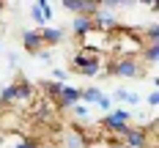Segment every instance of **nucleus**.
<instances>
[{
	"label": "nucleus",
	"instance_id": "nucleus-27",
	"mask_svg": "<svg viewBox=\"0 0 159 148\" xmlns=\"http://www.w3.org/2000/svg\"><path fill=\"white\" fill-rule=\"evenodd\" d=\"M107 148H126V146H124L121 140H115V143H110V146H107Z\"/></svg>",
	"mask_w": 159,
	"mask_h": 148
},
{
	"label": "nucleus",
	"instance_id": "nucleus-17",
	"mask_svg": "<svg viewBox=\"0 0 159 148\" xmlns=\"http://www.w3.org/2000/svg\"><path fill=\"white\" fill-rule=\"evenodd\" d=\"M71 71L74 74H82V77H102L104 74V66H74Z\"/></svg>",
	"mask_w": 159,
	"mask_h": 148
},
{
	"label": "nucleus",
	"instance_id": "nucleus-15",
	"mask_svg": "<svg viewBox=\"0 0 159 148\" xmlns=\"http://www.w3.org/2000/svg\"><path fill=\"white\" fill-rule=\"evenodd\" d=\"M28 16H30L33 22H36V25H39V30H41V28H49L47 22H44V14H41V6H39V0H36V3H30V6H28Z\"/></svg>",
	"mask_w": 159,
	"mask_h": 148
},
{
	"label": "nucleus",
	"instance_id": "nucleus-29",
	"mask_svg": "<svg viewBox=\"0 0 159 148\" xmlns=\"http://www.w3.org/2000/svg\"><path fill=\"white\" fill-rule=\"evenodd\" d=\"M39 148H49V146H39Z\"/></svg>",
	"mask_w": 159,
	"mask_h": 148
},
{
	"label": "nucleus",
	"instance_id": "nucleus-19",
	"mask_svg": "<svg viewBox=\"0 0 159 148\" xmlns=\"http://www.w3.org/2000/svg\"><path fill=\"white\" fill-rule=\"evenodd\" d=\"M71 115H74V118H82V121H85V118L91 115V107H88V104H82V101H77V104L71 107Z\"/></svg>",
	"mask_w": 159,
	"mask_h": 148
},
{
	"label": "nucleus",
	"instance_id": "nucleus-30",
	"mask_svg": "<svg viewBox=\"0 0 159 148\" xmlns=\"http://www.w3.org/2000/svg\"><path fill=\"white\" fill-rule=\"evenodd\" d=\"M0 52H3V44H0Z\"/></svg>",
	"mask_w": 159,
	"mask_h": 148
},
{
	"label": "nucleus",
	"instance_id": "nucleus-16",
	"mask_svg": "<svg viewBox=\"0 0 159 148\" xmlns=\"http://www.w3.org/2000/svg\"><path fill=\"white\" fill-rule=\"evenodd\" d=\"M110 101H126V104H137V101H140V96H137V93H132V91L118 88V91L110 96Z\"/></svg>",
	"mask_w": 159,
	"mask_h": 148
},
{
	"label": "nucleus",
	"instance_id": "nucleus-3",
	"mask_svg": "<svg viewBox=\"0 0 159 148\" xmlns=\"http://www.w3.org/2000/svg\"><path fill=\"white\" fill-rule=\"evenodd\" d=\"M129 121H132V115H129V110H124V107H112L110 113L102 118V129L107 132H115L118 126H126Z\"/></svg>",
	"mask_w": 159,
	"mask_h": 148
},
{
	"label": "nucleus",
	"instance_id": "nucleus-2",
	"mask_svg": "<svg viewBox=\"0 0 159 148\" xmlns=\"http://www.w3.org/2000/svg\"><path fill=\"white\" fill-rule=\"evenodd\" d=\"M63 8L74 16H93L99 11V0H63Z\"/></svg>",
	"mask_w": 159,
	"mask_h": 148
},
{
	"label": "nucleus",
	"instance_id": "nucleus-14",
	"mask_svg": "<svg viewBox=\"0 0 159 148\" xmlns=\"http://www.w3.org/2000/svg\"><path fill=\"white\" fill-rule=\"evenodd\" d=\"M39 85H41L44 96H47V99H52V101H55V99L61 96V91H63V82H52V80H44V82H39Z\"/></svg>",
	"mask_w": 159,
	"mask_h": 148
},
{
	"label": "nucleus",
	"instance_id": "nucleus-20",
	"mask_svg": "<svg viewBox=\"0 0 159 148\" xmlns=\"http://www.w3.org/2000/svg\"><path fill=\"white\" fill-rule=\"evenodd\" d=\"M93 107L99 110V113H104V115H107V113L112 110V101H110V96H102V99H99V101L93 104Z\"/></svg>",
	"mask_w": 159,
	"mask_h": 148
},
{
	"label": "nucleus",
	"instance_id": "nucleus-11",
	"mask_svg": "<svg viewBox=\"0 0 159 148\" xmlns=\"http://www.w3.org/2000/svg\"><path fill=\"white\" fill-rule=\"evenodd\" d=\"M88 30H93V22H91V16H74V19H71V33H74L77 38H82Z\"/></svg>",
	"mask_w": 159,
	"mask_h": 148
},
{
	"label": "nucleus",
	"instance_id": "nucleus-21",
	"mask_svg": "<svg viewBox=\"0 0 159 148\" xmlns=\"http://www.w3.org/2000/svg\"><path fill=\"white\" fill-rule=\"evenodd\" d=\"M39 6H41V14H44V22H52V6H49L47 0H39Z\"/></svg>",
	"mask_w": 159,
	"mask_h": 148
},
{
	"label": "nucleus",
	"instance_id": "nucleus-8",
	"mask_svg": "<svg viewBox=\"0 0 159 148\" xmlns=\"http://www.w3.org/2000/svg\"><path fill=\"white\" fill-rule=\"evenodd\" d=\"M126 148H148V134L145 129H134V126H129V132L124 134V140H121Z\"/></svg>",
	"mask_w": 159,
	"mask_h": 148
},
{
	"label": "nucleus",
	"instance_id": "nucleus-1",
	"mask_svg": "<svg viewBox=\"0 0 159 148\" xmlns=\"http://www.w3.org/2000/svg\"><path fill=\"white\" fill-rule=\"evenodd\" d=\"M104 74L121 80H137L145 74V66L140 63V58H110L104 66Z\"/></svg>",
	"mask_w": 159,
	"mask_h": 148
},
{
	"label": "nucleus",
	"instance_id": "nucleus-9",
	"mask_svg": "<svg viewBox=\"0 0 159 148\" xmlns=\"http://www.w3.org/2000/svg\"><path fill=\"white\" fill-rule=\"evenodd\" d=\"M39 33H41V41H44V47H55V44H61V41H63V36H66L61 28H41Z\"/></svg>",
	"mask_w": 159,
	"mask_h": 148
},
{
	"label": "nucleus",
	"instance_id": "nucleus-10",
	"mask_svg": "<svg viewBox=\"0 0 159 148\" xmlns=\"http://www.w3.org/2000/svg\"><path fill=\"white\" fill-rule=\"evenodd\" d=\"M137 36L143 38V44H154V47H159V25H157V22H151L148 28H137Z\"/></svg>",
	"mask_w": 159,
	"mask_h": 148
},
{
	"label": "nucleus",
	"instance_id": "nucleus-6",
	"mask_svg": "<svg viewBox=\"0 0 159 148\" xmlns=\"http://www.w3.org/2000/svg\"><path fill=\"white\" fill-rule=\"evenodd\" d=\"M77 101H80V88H77V85H63L61 96L55 99L52 104H55L58 110H71V107H74Z\"/></svg>",
	"mask_w": 159,
	"mask_h": 148
},
{
	"label": "nucleus",
	"instance_id": "nucleus-5",
	"mask_svg": "<svg viewBox=\"0 0 159 148\" xmlns=\"http://www.w3.org/2000/svg\"><path fill=\"white\" fill-rule=\"evenodd\" d=\"M104 63H107L104 55H99L93 49H85V47H80L77 52H74V58H71V69H74V66H104Z\"/></svg>",
	"mask_w": 159,
	"mask_h": 148
},
{
	"label": "nucleus",
	"instance_id": "nucleus-22",
	"mask_svg": "<svg viewBox=\"0 0 159 148\" xmlns=\"http://www.w3.org/2000/svg\"><path fill=\"white\" fill-rule=\"evenodd\" d=\"M66 77H69L66 69H52V77H49V80H52V82H63V85H66Z\"/></svg>",
	"mask_w": 159,
	"mask_h": 148
},
{
	"label": "nucleus",
	"instance_id": "nucleus-18",
	"mask_svg": "<svg viewBox=\"0 0 159 148\" xmlns=\"http://www.w3.org/2000/svg\"><path fill=\"white\" fill-rule=\"evenodd\" d=\"M88 143H85V137H82V132H69L66 134V148H85Z\"/></svg>",
	"mask_w": 159,
	"mask_h": 148
},
{
	"label": "nucleus",
	"instance_id": "nucleus-24",
	"mask_svg": "<svg viewBox=\"0 0 159 148\" xmlns=\"http://www.w3.org/2000/svg\"><path fill=\"white\" fill-rule=\"evenodd\" d=\"M148 104H151V107H157V104H159V93H157V91L148 93Z\"/></svg>",
	"mask_w": 159,
	"mask_h": 148
},
{
	"label": "nucleus",
	"instance_id": "nucleus-13",
	"mask_svg": "<svg viewBox=\"0 0 159 148\" xmlns=\"http://www.w3.org/2000/svg\"><path fill=\"white\" fill-rule=\"evenodd\" d=\"M102 96H104V93H102V88H96V85L80 88V101H82V104H88V107H91V104H96Z\"/></svg>",
	"mask_w": 159,
	"mask_h": 148
},
{
	"label": "nucleus",
	"instance_id": "nucleus-23",
	"mask_svg": "<svg viewBox=\"0 0 159 148\" xmlns=\"http://www.w3.org/2000/svg\"><path fill=\"white\" fill-rule=\"evenodd\" d=\"M14 148H39V143H36V140H22V143L14 146Z\"/></svg>",
	"mask_w": 159,
	"mask_h": 148
},
{
	"label": "nucleus",
	"instance_id": "nucleus-4",
	"mask_svg": "<svg viewBox=\"0 0 159 148\" xmlns=\"http://www.w3.org/2000/svg\"><path fill=\"white\" fill-rule=\"evenodd\" d=\"M14 88H16V101H14V107H25V104H33V99H36V85H33L30 80L19 77V80L14 82Z\"/></svg>",
	"mask_w": 159,
	"mask_h": 148
},
{
	"label": "nucleus",
	"instance_id": "nucleus-28",
	"mask_svg": "<svg viewBox=\"0 0 159 148\" xmlns=\"http://www.w3.org/2000/svg\"><path fill=\"white\" fill-rule=\"evenodd\" d=\"M6 8H8V6H6V3H0V19H3V14H6Z\"/></svg>",
	"mask_w": 159,
	"mask_h": 148
},
{
	"label": "nucleus",
	"instance_id": "nucleus-26",
	"mask_svg": "<svg viewBox=\"0 0 159 148\" xmlns=\"http://www.w3.org/2000/svg\"><path fill=\"white\" fill-rule=\"evenodd\" d=\"M16 61H19V58H16V52H8V66H16Z\"/></svg>",
	"mask_w": 159,
	"mask_h": 148
},
{
	"label": "nucleus",
	"instance_id": "nucleus-25",
	"mask_svg": "<svg viewBox=\"0 0 159 148\" xmlns=\"http://www.w3.org/2000/svg\"><path fill=\"white\" fill-rule=\"evenodd\" d=\"M39 58H41L44 63H49V61H52V52H49V49H41V52H39Z\"/></svg>",
	"mask_w": 159,
	"mask_h": 148
},
{
	"label": "nucleus",
	"instance_id": "nucleus-12",
	"mask_svg": "<svg viewBox=\"0 0 159 148\" xmlns=\"http://www.w3.org/2000/svg\"><path fill=\"white\" fill-rule=\"evenodd\" d=\"M140 63L143 66H157L159 63V47H154V44H145L143 49H140Z\"/></svg>",
	"mask_w": 159,
	"mask_h": 148
},
{
	"label": "nucleus",
	"instance_id": "nucleus-7",
	"mask_svg": "<svg viewBox=\"0 0 159 148\" xmlns=\"http://www.w3.org/2000/svg\"><path fill=\"white\" fill-rule=\"evenodd\" d=\"M19 38H22V49L30 52V55H39L44 49V41H41V33L39 30H22Z\"/></svg>",
	"mask_w": 159,
	"mask_h": 148
}]
</instances>
